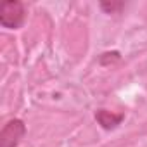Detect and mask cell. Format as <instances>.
Wrapping results in <instances>:
<instances>
[{"label":"cell","mask_w":147,"mask_h":147,"mask_svg":"<svg viewBox=\"0 0 147 147\" xmlns=\"http://www.w3.org/2000/svg\"><path fill=\"white\" fill-rule=\"evenodd\" d=\"M125 2H100L99 7L106 12V14H118L125 9Z\"/></svg>","instance_id":"277c9868"},{"label":"cell","mask_w":147,"mask_h":147,"mask_svg":"<svg viewBox=\"0 0 147 147\" xmlns=\"http://www.w3.org/2000/svg\"><path fill=\"white\" fill-rule=\"evenodd\" d=\"M95 119L97 123L104 128V130H114L118 125H121V121L125 119V114L123 113H113V111H107V109H99L95 113Z\"/></svg>","instance_id":"3957f363"},{"label":"cell","mask_w":147,"mask_h":147,"mask_svg":"<svg viewBox=\"0 0 147 147\" xmlns=\"http://www.w3.org/2000/svg\"><path fill=\"white\" fill-rule=\"evenodd\" d=\"M26 19L24 4L19 0H5L0 5V24L7 30H18Z\"/></svg>","instance_id":"6da1fadb"},{"label":"cell","mask_w":147,"mask_h":147,"mask_svg":"<svg viewBox=\"0 0 147 147\" xmlns=\"http://www.w3.org/2000/svg\"><path fill=\"white\" fill-rule=\"evenodd\" d=\"M24 135H26L24 121L18 118L9 119L4 125V128L0 130V147H18Z\"/></svg>","instance_id":"7a4b0ae2"}]
</instances>
